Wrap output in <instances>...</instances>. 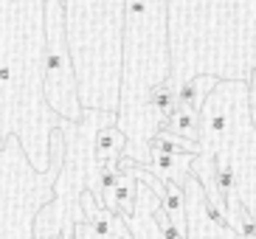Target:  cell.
I'll list each match as a JSON object with an SVG mask.
<instances>
[{"label":"cell","instance_id":"cell-3","mask_svg":"<svg viewBox=\"0 0 256 239\" xmlns=\"http://www.w3.org/2000/svg\"><path fill=\"white\" fill-rule=\"evenodd\" d=\"M124 146V135L116 127H104L96 138V158L102 164H110V158L118 155V150Z\"/></svg>","mask_w":256,"mask_h":239},{"label":"cell","instance_id":"cell-2","mask_svg":"<svg viewBox=\"0 0 256 239\" xmlns=\"http://www.w3.org/2000/svg\"><path fill=\"white\" fill-rule=\"evenodd\" d=\"M217 76H194L192 82H186L178 93V104L186 107L188 112H194L200 116L203 112V104H206V96H208V90L217 88Z\"/></svg>","mask_w":256,"mask_h":239},{"label":"cell","instance_id":"cell-4","mask_svg":"<svg viewBox=\"0 0 256 239\" xmlns=\"http://www.w3.org/2000/svg\"><path fill=\"white\" fill-rule=\"evenodd\" d=\"M152 152H164V155H200V150L194 144L174 141V135H166V132H158L152 138Z\"/></svg>","mask_w":256,"mask_h":239},{"label":"cell","instance_id":"cell-1","mask_svg":"<svg viewBox=\"0 0 256 239\" xmlns=\"http://www.w3.org/2000/svg\"><path fill=\"white\" fill-rule=\"evenodd\" d=\"M62 0H46V96L60 112H65L70 121L79 118L76 104V82L70 54L65 42V14H62Z\"/></svg>","mask_w":256,"mask_h":239},{"label":"cell","instance_id":"cell-5","mask_svg":"<svg viewBox=\"0 0 256 239\" xmlns=\"http://www.w3.org/2000/svg\"><path fill=\"white\" fill-rule=\"evenodd\" d=\"M160 206H164V211H169L174 220L183 217V188L178 186V183H166L164 186V197H160Z\"/></svg>","mask_w":256,"mask_h":239}]
</instances>
